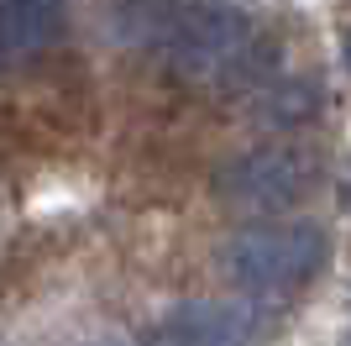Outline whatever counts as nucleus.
I'll use <instances>...</instances> for the list:
<instances>
[{
    "label": "nucleus",
    "instance_id": "5",
    "mask_svg": "<svg viewBox=\"0 0 351 346\" xmlns=\"http://www.w3.org/2000/svg\"><path fill=\"white\" fill-rule=\"evenodd\" d=\"M309 111H315V89L289 79V84L257 95V115H252V121H263V126H289V121H309Z\"/></svg>",
    "mask_w": 351,
    "mask_h": 346
},
{
    "label": "nucleus",
    "instance_id": "8",
    "mask_svg": "<svg viewBox=\"0 0 351 346\" xmlns=\"http://www.w3.org/2000/svg\"><path fill=\"white\" fill-rule=\"evenodd\" d=\"M341 346H351V336H346V341H341Z\"/></svg>",
    "mask_w": 351,
    "mask_h": 346
},
{
    "label": "nucleus",
    "instance_id": "9",
    "mask_svg": "<svg viewBox=\"0 0 351 346\" xmlns=\"http://www.w3.org/2000/svg\"><path fill=\"white\" fill-rule=\"evenodd\" d=\"M110 346H121V341H110Z\"/></svg>",
    "mask_w": 351,
    "mask_h": 346
},
{
    "label": "nucleus",
    "instance_id": "4",
    "mask_svg": "<svg viewBox=\"0 0 351 346\" xmlns=\"http://www.w3.org/2000/svg\"><path fill=\"white\" fill-rule=\"evenodd\" d=\"M63 27H69L63 0H0V37H5L11 63L53 47L63 37Z\"/></svg>",
    "mask_w": 351,
    "mask_h": 346
},
{
    "label": "nucleus",
    "instance_id": "3",
    "mask_svg": "<svg viewBox=\"0 0 351 346\" xmlns=\"http://www.w3.org/2000/svg\"><path fill=\"white\" fill-rule=\"evenodd\" d=\"M263 336L267 315L247 299H184L142 346H257Z\"/></svg>",
    "mask_w": 351,
    "mask_h": 346
},
{
    "label": "nucleus",
    "instance_id": "2",
    "mask_svg": "<svg viewBox=\"0 0 351 346\" xmlns=\"http://www.w3.org/2000/svg\"><path fill=\"white\" fill-rule=\"evenodd\" d=\"M315 158H309L304 147H252V152H241V158H231L226 168L215 173V194L231 210H289V205H299L309 194V184H315Z\"/></svg>",
    "mask_w": 351,
    "mask_h": 346
},
{
    "label": "nucleus",
    "instance_id": "1",
    "mask_svg": "<svg viewBox=\"0 0 351 346\" xmlns=\"http://www.w3.org/2000/svg\"><path fill=\"white\" fill-rule=\"evenodd\" d=\"M220 268L241 294H293L325 268V231L315 220H257L220 246Z\"/></svg>",
    "mask_w": 351,
    "mask_h": 346
},
{
    "label": "nucleus",
    "instance_id": "7",
    "mask_svg": "<svg viewBox=\"0 0 351 346\" xmlns=\"http://www.w3.org/2000/svg\"><path fill=\"white\" fill-rule=\"evenodd\" d=\"M346 63H351V32H346Z\"/></svg>",
    "mask_w": 351,
    "mask_h": 346
},
{
    "label": "nucleus",
    "instance_id": "6",
    "mask_svg": "<svg viewBox=\"0 0 351 346\" xmlns=\"http://www.w3.org/2000/svg\"><path fill=\"white\" fill-rule=\"evenodd\" d=\"M5 63H11V53H5V37H0V69H5Z\"/></svg>",
    "mask_w": 351,
    "mask_h": 346
}]
</instances>
